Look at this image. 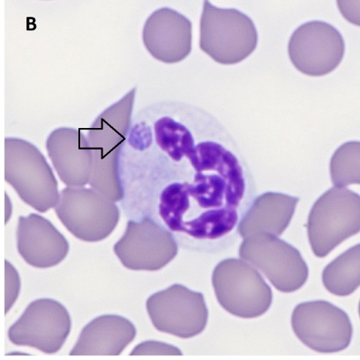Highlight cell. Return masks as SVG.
<instances>
[{
	"label": "cell",
	"instance_id": "cell-4",
	"mask_svg": "<svg viewBox=\"0 0 360 360\" xmlns=\"http://www.w3.org/2000/svg\"><path fill=\"white\" fill-rule=\"evenodd\" d=\"M258 33L252 19L236 9L203 3L200 21V49L224 65L239 63L252 53Z\"/></svg>",
	"mask_w": 360,
	"mask_h": 360
},
{
	"label": "cell",
	"instance_id": "cell-10",
	"mask_svg": "<svg viewBox=\"0 0 360 360\" xmlns=\"http://www.w3.org/2000/svg\"><path fill=\"white\" fill-rule=\"evenodd\" d=\"M293 332L310 349L322 354L338 353L349 347L353 327L349 316L328 301L305 302L295 307Z\"/></svg>",
	"mask_w": 360,
	"mask_h": 360
},
{
	"label": "cell",
	"instance_id": "cell-1",
	"mask_svg": "<svg viewBox=\"0 0 360 360\" xmlns=\"http://www.w3.org/2000/svg\"><path fill=\"white\" fill-rule=\"evenodd\" d=\"M245 191L243 168L232 153L216 170L196 172L193 182L166 186L160 214L172 231L196 240H218L236 228Z\"/></svg>",
	"mask_w": 360,
	"mask_h": 360
},
{
	"label": "cell",
	"instance_id": "cell-11",
	"mask_svg": "<svg viewBox=\"0 0 360 360\" xmlns=\"http://www.w3.org/2000/svg\"><path fill=\"white\" fill-rule=\"evenodd\" d=\"M71 330V316L65 306L55 300L39 299L32 302L11 325L8 336L16 346L53 355L65 345Z\"/></svg>",
	"mask_w": 360,
	"mask_h": 360
},
{
	"label": "cell",
	"instance_id": "cell-12",
	"mask_svg": "<svg viewBox=\"0 0 360 360\" xmlns=\"http://www.w3.org/2000/svg\"><path fill=\"white\" fill-rule=\"evenodd\" d=\"M114 252L125 268L132 271H155L175 259L178 245L170 231L145 217L130 220L124 235L115 243Z\"/></svg>",
	"mask_w": 360,
	"mask_h": 360
},
{
	"label": "cell",
	"instance_id": "cell-15",
	"mask_svg": "<svg viewBox=\"0 0 360 360\" xmlns=\"http://www.w3.org/2000/svg\"><path fill=\"white\" fill-rule=\"evenodd\" d=\"M46 148L61 181L69 188H84L89 184L93 155L82 131L60 127L46 139Z\"/></svg>",
	"mask_w": 360,
	"mask_h": 360
},
{
	"label": "cell",
	"instance_id": "cell-13",
	"mask_svg": "<svg viewBox=\"0 0 360 360\" xmlns=\"http://www.w3.org/2000/svg\"><path fill=\"white\" fill-rule=\"evenodd\" d=\"M293 65L310 77H323L338 68L345 53L340 32L322 21H311L293 32L288 44Z\"/></svg>",
	"mask_w": 360,
	"mask_h": 360
},
{
	"label": "cell",
	"instance_id": "cell-20",
	"mask_svg": "<svg viewBox=\"0 0 360 360\" xmlns=\"http://www.w3.org/2000/svg\"><path fill=\"white\" fill-rule=\"evenodd\" d=\"M330 172L335 187L359 184V142H348L336 150Z\"/></svg>",
	"mask_w": 360,
	"mask_h": 360
},
{
	"label": "cell",
	"instance_id": "cell-21",
	"mask_svg": "<svg viewBox=\"0 0 360 360\" xmlns=\"http://www.w3.org/2000/svg\"><path fill=\"white\" fill-rule=\"evenodd\" d=\"M184 354L176 346L165 342L147 340L136 345L130 356H183Z\"/></svg>",
	"mask_w": 360,
	"mask_h": 360
},
{
	"label": "cell",
	"instance_id": "cell-16",
	"mask_svg": "<svg viewBox=\"0 0 360 360\" xmlns=\"http://www.w3.org/2000/svg\"><path fill=\"white\" fill-rule=\"evenodd\" d=\"M16 243L21 257L37 269L60 264L70 250L65 236L48 219L34 213L20 217Z\"/></svg>",
	"mask_w": 360,
	"mask_h": 360
},
{
	"label": "cell",
	"instance_id": "cell-19",
	"mask_svg": "<svg viewBox=\"0 0 360 360\" xmlns=\"http://www.w3.org/2000/svg\"><path fill=\"white\" fill-rule=\"evenodd\" d=\"M360 246L356 245L329 264L323 271V283L330 293L348 296L360 285Z\"/></svg>",
	"mask_w": 360,
	"mask_h": 360
},
{
	"label": "cell",
	"instance_id": "cell-18",
	"mask_svg": "<svg viewBox=\"0 0 360 360\" xmlns=\"http://www.w3.org/2000/svg\"><path fill=\"white\" fill-rule=\"evenodd\" d=\"M298 197L266 193L257 197L241 219L239 233L246 238L255 234L281 236L294 216Z\"/></svg>",
	"mask_w": 360,
	"mask_h": 360
},
{
	"label": "cell",
	"instance_id": "cell-3",
	"mask_svg": "<svg viewBox=\"0 0 360 360\" xmlns=\"http://www.w3.org/2000/svg\"><path fill=\"white\" fill-rule=\"evenodd\" d=\"M5 180L20 199L40 213L55 208L60 200L58 182L45 156L34 145L6 138Z\"/></svg>",
	"mask_w": 360,
	"mask_h": 360
},
{
	"label": "cell",
	"instance_id": "cell-6",
	"mask_svg": "<svg viewBox=\"0 0 360 360\" xmlns=\"http://www.w3.org/2000/svg\"><path fill=\"white\" fill-rule=\"evenodd\" d=\"M212 283L218 303L235 316L259 317L272 304L271 287L253 266L242 259L221 261L213 271Z\"/></svg>",
	"mask_w": 360,
	"mask_h": 360
},
{
	"label": "cell",
	"instance_id": "cell-8",
	"mask_svg": "<svg viewBox=\"0 0 360 360\" xmlns=\"http://www.w3.org/2000/svg\"><path fill=\"white\" fill-rule=\"evenodd\" d=\"M240 257L257 268L278 291H298L309 278V268L297 249L276 236L255 234L246 238Z\"/></svg>",
	"mask_w": 360,
	"mask_h": 360
},
{
	"label": "cell",
	"instance_id": "cell-22",
	"mask_svg": "<svg viewBox=\"0 0 360 360\" xmlns=\"http://www.w3.org/2000/svg\"><path fill=\"white\" fill-rule=\"evenodd\" d=\"M20 278L18 271L8 261H5V314L15 304L20 292Z\"/></svg>",
	"mask_w": 360,
	"mask_h": 360
},
{
	"label": "cell",
	"instance_id": "cell-9",
	"mask_svg": "<svg viewBox=\"0 0 360 360\" xmlns=\"http://www.w3.org/2000/svg\"><path fill=\"white\" fill-rule=\"evenodd\" d=\"M146 309L159 332L191 339L205 330L209 312L205 296L176 283L150 296Z\"/></svg>",
	"mask_w": 360,
	"mask_h": 360
},
{
	"label": "cell",
	"instance_id": "cell-17",
	"mask_svg": "<svg viewBox=\"0 0 360 360\" xmlns=\"http://www.w3.org/2000/svg\"><path fill=\"white\" fill-rule=\"evenodd\" d=\"M136 336L129 319L103 315L92 319L81 330L70 356H120Z\"/></svg>",
	"mask_w": 360,
	"mask_h": 360
},
{
	"label": "cell",
	"instance_id": "cell-7",
	"mask_svg": "<svg viewBox=\"0 0 360 360\" xmlns=\"http://www.w3.org/2000/svg\"><path fill=\"white\" fill-rule=\"evenodd\" d=\"M55 211L65 228L85 242L105 240L120 218L119 207L114 201L84 187L63 189Z\"/></svg>",
	"mask_w": 360,
	"mask_h": 360
},
{
	"label": "cell",
	"instance_id": "cell-2",
	"mask_svg": "<svg viewBox=\"0 0 360 360\" xmlns=\"http://www.w3.org/2000/svg\"><path fill=\"white\" fill-rule=\"evenodd\" d=\"M136 93V89H133L98 115L86 136L93 155L89 184L92 189L115 202L123 200L125 194L119 172V161L132 118Z\"/></svg>",
	"mask_w": 360,
	"mask_h": 360
},
{
	"label": "cell",
	"instance_id": "cell-5",
	"mask_svg": "<svg viewBox=\"0 0 360 360\" xmlns=\"http://www.w3.org/2000/svg\"><path fill=\"white\" fill-rule=\"evenodd\" d=\"M359 231L360 197L354 191L334 187L313 205L307 222V234L317 257H327Z\"/></svg>",
	"mask_w": 360,
	"mask_h": 360
},
{
	"label": "cell",
	"instance_id": "cell-14",
	"mask_svg": "<svg viewBox=\"0 0 360 360\" xmlns=\"http://www.w3.org/2000/svg\"><path fill=\"white\" fill-rule=\"evenodd\" d=\"M143 40L155 60L166 63L181 62L193 48V25L177 11L162 8L145 22Z\"/></svg>",
	"mask_w": 360,
	"mask_h": 360
}]
</instances>
